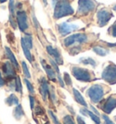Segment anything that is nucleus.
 Returning a JSON list of instances; mask_svg holds the SVG:
<instances>
[{
    "mask_svg": "<svg viewBox=\"0 0 116 124\" xmlns=\"http://www.w3.org/2000/svg\"><path fill=\"white\" fill-rule=\"evenodd\" d=\"M2 70H3L5 76L7 79H14L16 76V72H15V67L14 65L11 63L10 62H4L3 66H2Z\"/></svg>",
    "mask_w": 116,
    "mask_h": 124,
    "instance_id": "nucleus-11",
    "label": "nucleus"
},
{
    "mask_svg": "<svg viewBox=\"0 0 116 124\" xmlns=\"http://www.w3.org/2000/svg\"><path fill=\"white\" fill-rule=\"evenodd\" d=\"M108 34L113 37H116V20L109 28H108Z\"/></svg>",
    "mask_w": 116,
    "mask_h": 124,
    "instance_id": "nucleus-25",
    "label": "nucleus"
},
{
    "mask_svg": "<svg viewBox=\"0 0 116 124\" xmlns=\"http://www.w3.org/2000/svg\"><path fill=\"white\" fill-rule=\"evenodd\" d=\"M97 3L94 0H79L77 15L79 16H86L95 10Z\"/></svg>",
    "mask_w": 116,
    "mask_h": 124,
    "instance_id": "nucleus-2",
    "label": "nucleus"
},
{
    "mask_svg": "<svg viewBox=\"0 0 116 124\" xmlns=\"http://www.w3.org/2000/svg\"><path fill=\"white\" fill-rule=\"evenodd\" d=\"M93 52L95 53L96 54L100 55V56H105L109 54V49L107 48H104V47H102V46H94L93 48Z\"/></svg>",
    "mask_w": 116,
    "mask_h": 124,
    "instance_id": "nucleus-18",
    "label": "nucleus"
},
{
    "mask_svg": "<svg viewBox=\"0 0 116 124\" xmlns=\"http://www.w3.org/2000/svg\"><path fill=\"white\" fill-rule=\"evenodd\" d=\"M104 94L105 90L102 84H93L87 91V95L90 98V100L94 103L100 102L102 100Z\"/></svg>",
    "mask_w": 116,
    "mask_h": 124,
    "instance_id": "nucleus-3",
    "label": "nucleus"
},
{
    "mask_svg": "<svg viewBox=\"0 0 116 124\" xmlns=\"http://www.w3.org/2000/svg\"><path fill=\"white\" fill-rule=\"evenodd\" d=\"M44 124H50V123H49V121H46V122H45Z\"/></svg>",
    "mask_w": 116,
    "mask_h": 124,
    "instance_id": "nucleus-43",
    "label": "nucleus"
},
{
    "mask_svg": "<svg viewBox=\"0 0 116 124\" xmlns=\"http://www.w3.org/2000/svg\"><path fill=\"white\" fill-rule=\"evenodd\" d=\"M22 68H23V72H24L25 76L26 77V78H31V74L30 72H29V70L27 68V65H26V63L25 62H22Z\"/></svg>",
    "mask_w": 116,
    "mask_h": 124,
    "instance_id": "nucleus-26",
    "label": "nucleus"
},
{
    "mask_svg": "<svg viewBox=\"0 0 116 124\" xmlns=\"http://www.w3.org/2000/svg\"><path fill=\"white\" fill-rule=\"evenodd\" d=\"M6 102H7V105H9V106L17 105V104H18V98H17L15 94H10L9 97H7V99L6 100Z\"/></svg>",
    "mask_w": 116,
    "mask_h": 124,
    "instance_id": "nucleus-20",
    "label": "nucleus"
},
{
    "mask_svg": "<svg viewBox=\"0 0 116 124\" xmlns=\"http://www.w3.org/2000/svg\"><path fill=\"white\" fill-rule=\"evenodd\" d=\"M64 124H75L71 115H66L64 117Z\"/></svg>",
    "mask_w": 116,
    "mask_h": 124,
    "instance_id": "nucleus-29",
    "label": "nucleus"
},
{
    "mask_svg": "<svg viewBox=\"0 0 116 124\" xmlns=\"http://www.w3.org/2000/svg\"><path fill=\"white\" fill-rule=\"evenodd\" d=\"M23 39H24L25 44L27 45L28 48L31 49L32 47H33V41H32V36H31L29 34H26V35H25L24 37H23Z\"/></svg>",
    "mask_w": 116,
    "mask_h": 124,
    "instance_id": "nucleus-23",
    "label": "nucleus"
},
{
    "mask_svg": "<svg viewBox=\"0 0 116 124\" xmlns=\"http://www.w3.org/2000/svg\"><path fill=\"white\" fill-rule=\"evenodd\" d=\"M50 63H51V66L53 67V69L55 71V72H56L57 74H60V71H59V68H58L57 63H56V62L53 60V59H51V60H50Z\"/></svg>",
    "mask_w": 116,
    "mask_h": 124,
    "instance_id": "nucleus-32",
    "label": "nucleus"
},
{
    "mask_svg": "<svg viewBox=\"0 0 116 124\" xmlns=\"http://www.w3.org/2000/svg\"><path fill=\"white\" fill-rule=\"evenodd\" d=\"M7 0H0V3H5V2H7Z\"/></svg>",
    "mask_w": 116,
    "mask_h": 124,
    "instance_id": "nucleus-41",
    "label": "nucleus"
},
{
    "mask_svg": "<svg viewBox=\"0 0 116 124\" xmlns=\"http://www.w3.org/2000/svg\"><path fill=\"white\" fill-rule=\"evenodd\" d=\"M73 93H74V96H75V101H76L78 103H80L81 105H83V106L87 107V103H86L85 100L83 99V97L82 96V94L80 93V92H79L78 90L73 89Z\"/></svg>",
    "mask_w": 116,
    "mask_h": 124,
    "instance_id": "nucleus-16",
    "label": "nucleus"
},
{
    "mask_svg": "<svg viewBox=\"0 0 116 124\" xmlns=\"http://www.w3.org/2000/svg\"><path fill=\"white\" fill-rule=\"evenodd\" d=\"M40 93H41L43 100L46 101L47 95L49 93V88H48V83L46 82V79L44 77H43L40 81Z\"/></svg>",
    "mask_w": 116,
    "mask_h": 124,
    "instance_id": "nucleus-14",
    "label": "nucleus"
},
{
    "mask_svg": "<svg viewBox=\"0 0 116 124\" xmlns=\"http://www.w3.org/2000/svg\"><path fill=\"white\" fill-rule=\"evenodd\" d=\"M84 110H85V112L87 113V115H89V116L91 117V119H92V121L95 122V124H100V123H101V121H100V119H99V117H98V115H97V114H93L92 111L88 110L87 109H84Z\"/></svg>",
    "mask_w": 116,
    "mask_h": 124,
    "instance_id": "nucleus-22",
    "label": "nucleus"
},
{
    "mask_svg": "<svg viewBox=\"0 0 116 124\" xmlns=\"http://www.w3.org/2000/svg\"><path fill=\"white\" fill-rule=\"evenodd\" d=\"M29 101H30V107L31 109H34V98L33 96H29Z\"/></svg>",
    "mask_w": 116,
    "mask_h": 124,
    "instance_id": "nucleus-37",
    "label": "nucleus"
},
{
    "mask_svg": "<svg viewBox=\"0 0 116 124\" xmlns=\"http://www.w3.org/2000/svg\"><path fill=\"white\" fill-rule=\"evenodd\" d=\"M17 25L22 32H25L28 29L27 15L24 11H18L17 13Z\"/></svg>",
    "mask_w": 116,
    "mask_h": 124,
    "instance_id": "nucleus-8",
    "label": "nucleus"
},
{
    "mask_svg": "<svg viewBox=\"0 0 116 124\" xmlns=\"http://www.w3.org/2000/svg\"><path fill=\"white\" fill-rule=\"evenodd\" d=\"M71 70H72V73L74 77L76 80H78V81L84 82V83H89V82H92L93 80L92 73L89 70L81 68V67H78V66H73Z\"/></svg>",
    "mask_w": 116,
    "mask_h": 124,
    "instance_id": "nucleus-4",
    "label": "nucleus"
},
{
    "mask_svg": "<svg viewBox=\"0 0 116 124\" xmlns=\"http://www.w3.org/2000/svg\"><path fill=\"white\" fill-rule=\"evenodd\" d=\"M46 51H47L48 54L51 55L52 57H53L54 61H55L57 64H63V63H64V61H63V58H62V56H61V54H60V52H59L56 48H54L51 45H48L47 47H46Z\"/></svg>",
    "mask_w": 116,
    "mask_h": 124,
    "instance_id": "nucleus-12",
    "label": "nucleus"
},
{
    "mask_svg": "<svg viewBox=\"0 0 116 124\" xmlns=\"http://www.w3.org/2000/svg\"><path fill=\"white\" fill-rule=\"evenodd\" d=\"M101 108L105 113H111L113 110H114L116 108V94H113V95L108 97L104 101V102L101 106Z\"/></svg>",
    "mask_w": 116,
    "mask_h": 124,
    "instance_id": "nucleus-9",
    "label": "nucleus"
},
{
    "mask_svg": "<svg viewBox=\"0 0 116 124\" xmlns=\"http://www.w3.org/2000/svg\"><path fill=\"white\" fill-rule=\"evenodd\" d=\"M113 11H115V12H116V4H115V5H113Z\"/></svg>",
    "mask_w": 116,
    "mask_h": 124,
    "instance_id": "nucleus-40",
    "label": "nucleus"
},
{
    "mask_svg": "<svg viewBox=\"0 0 116 124\" xmlns=\"http://www.w3.org/2000/svg\"><path fill=\"white\" fill-rule=\"evenodd\" d=\"M40 61H41V64L43 66V68L44 69L45 72H46V74H47L48 78L53 81V82H55V78H56V74H55V71L53 69V67L51 65H49L46 63V62L43 60V59H40Z\"/></svg>",
    "mask_w": 116,
    "mask_h": 124,
    "instance_id": "nucleus-13",
    "label": "nucleus"
},
{
    "mask_svg": "<svg viewBox=\"0 0 116 124\" xmlns=\"http://www.w3.org/2000/svg\"><path fill=\"white\" fill-rule=\"evenodd\" d=\"M49 93H50V97L53 102H56V96L55 94V91H54V87H51V89L49 90Z\"/></svg>",
    "mask_w": 116,
    "mask_h": 124,
    "instance_id": "nucleus-33",
    "label": "nucleus"
},
{
    "mask_svg": "<svg viewBox=\"0 0 116 124\" xmlns=\"http://www.w3.org/2000/svg\"><path fill=\"white\" fill-rule=\"evenodd\" d=\"M25 84H26V87H27L29 93H30L31 94H33V93H34V90L33 85H32V83H31L27 79H25Z\"/></svg>",
    "mask_w": 116,
    "mask_h": 124,
    "instance_id": "nucleus-31",
    "label": "nucleus"
},
{
    "mask_svg": "<svg viewBox=\"0 0 116 124\" xmlns=\"http://www.w3.org/2000/svg\"><path fill=\"white\" fill-rule=\"evenodd\" d=\"M52 5L55 9L54 17L55 19L71 16L75 13L70 0H52Z\"/></svg>",
    "mask_w": 116,
    "mask_h": 124,
    "instance_id": "nucleus-1",
    "label": "nucleus"
},
{
    "mask_svg": "<svg viewBox=\"0 0 116 124\" xmlns=\"http://www.w3.org/2000/svg\"><path fill=\"white\" fill-rule=\"evenodd\" d=\"M79 61L82 63H83V64H90V65L93 66V67L96 66V62L92 58H90V57H88V58H81Z\"/></svg>",
    "mask_w": 116,
    "mask_h": 124,
    "instance_id": "nucleus-21",
    "label": "nucleus"
},
{
    "mask_svg": "<svg viewBox=\"0 0 116 124\" xmlns=\"http://www.w3.org/2000/svg\"><path fill=\"white\" fill-rule=\"evenodd\" d=\"M5 85V81H4L3 77H2V73L0 72V88Z\"/></svg>",
    "mask_w": 116,
    "mask_h": 124,
    "instance_id": "nucleus-39",
    "label": "nucleus"
},
{
    "mask_svg": "<svg viewBox=\"0 0 116 124\" xmlns=\"http://www.w3.org/2000/svg\"><path fill=\"white\" fill-rule=\"evenodd\" d=\"M15 9H16V6H15V0H9V10H10V17H14Z\"/></svg>",
    "mask_w": 116,
    "mask_h": 124,
    "instance_id": "nucleus-27",
    "label": "nucleus"
},
{
    "mask_svg": "<svg viewBox=\"0 0 116 124\" xmlns=\"http://www.w3.org/2000/svg\"><path fill=\"white\" fill-rule=\"evenodd\" d=\"M15 89L17 92L22 93V83H21L20 78L17 76L16 77V82H15Z\"/></svg>",
    "mask_w": 116,
    "mask_h": 124,
    "instance_id": "nucleus-24",
    "label": "nucleus"
},
{
    "mask_svg": "<svg viewBox=\"0 0 116 124\" xmlns=\"http://www.w3.org/2000/svg\"><path fill=\"white\" fill-rule=\"evenodd\" d=\"M115 120H116V117H115Z\"/></svg>",
    "mask_w": 116,
    "mask_h": 124,
    "instance_id": "nucleus-44",
    "label": "nucleus"
},
{
    "mask_svg": "<svg viewBox=\"0 0 116 124\" xmlns=\"http://www.w3.org/2000/svg\"><path fill=\"white\" fill-rule=\"evenodd\" d=\"M79 29V25L77 24H68V23H62L60 24H57V30L61 35H68L74 31H76Z\"/></svg>",
    "mask_w": 116,
    "mask_h": 124,
    "instance_id": "nucleus-10",
    "label": "nucleus"
},
{
    "mask_svg": "<svg viewBox=\"0 0 116 124\" xmlns=\"http://www.w3.org/2000/svg\"><path fill=\"white\" fill-rule=\"evenodd\" d=\"M48 114H49V116H50V118H51V120L53 121V122H54V124H61V122L58 121V119L56 118V116L55 115V113L52 111V110H48Z\"/></svg>",
    "mask_w": 116,
    "mask_h": 124,
    "instance_id": "nucleus-28",
    "label": "nucleus"
},
{
    "mask_svg": "<svg viewBox=\"0 0 116 124\" xmlns=\"http://www.w3.org/2000/svg\"><path fill=\"white\" fill-rule=\"evenodd\" d=\"M34 111H35V114H36V115H43V114H44V109L40 106H36Z\"/></svg>",
    "mask_w": 116,
    "mask_h": 124,
    "instance_id": "nucleus-34",
    "label": "nucleus"
},
{
    "mask_svg": "<svg viewBox=\"0 0 116 124\" xmlns=\"http://www.w3.org/2000/svg\"><path fill=\"white\" fill-rule=\"evenodd\" d=\"M97 24L100 27H103L109 23V21L113 17V14L112 10L108 7H102L97 11L96 14Z\"/></svg>",
    "mask_w": 116,
    "mask_h": 124,
    "instance_id": "nucleus-5",
    "label": "nucleus"
},
{
    "mask_svg": "<svg viewBox=\"0 0 116 124\" xmlns=\"http://www.w3.org/2000/svg\"><path fill=\"white\" fill-rule=\"evenodd\" d=\"M24 110L20 104H17V106L15 108L14 110V116L17 120H20L21 118L24 116Z\"/></svg>",
    "mask_w": 116,
    "mask_h": 124,
    "instance_id": "nucleus-19",
    "label": "nucleus"
},
{
    "mask_svg": "<svg viewBox=\"0 0 116 124\" xmlns=\"http://www.w3.org/2000/svg\"><path fill=\"white\" fill-rule=\"evenodd\" d=\"M21 46H22V49H23V51H24V54H25V55L26 59H27L30 62H33V57H32V54H31L30 49L28 48L27 45L25 44L23 37L21 38Z\"/></svg>",
    "mask_w": 116,
    "mask_h": 124,
    "instance_id": "nucleus-17",
    "label": "nucleus"
},
{
    "mask_svg": "<svg viewBox=\"0 0 116 124\" xmlns=\"http://www.w3.org/2000/svg\"><path fill=\"white\" fill-rule=\"evenodd\" d=\"M77 123L78 124H85V122H84L83 119L81 116H77Z\"/></svg>",
    "mask_w": 116,
    "mask_h": 124,
    "instance_id": "nucleus-38",
    "label": "nucleus"
},
{
    "mask_svg": "<svg viewBox=\"0 0 116 124\" xmlns=\"http://www.w3.org/2000/svg\"><path fill=\"white\" fill-rule=\"evenodd\" d=\"M89 39V36L85 34H75L66 37L64 40V45L66 47H70L72 45H83V44H85L87 43Z\"/></svg>",
    "mask_w": 116,
    "mask_h": 124,
    "instance_id": "nucleus-6",
    "label": "nucleus"
},
{
    "mask_svg": "<svg viewBox=\"0 0 116 124\" xmlns=\"http://www.w3.org/2000/svg\"><path fill=\"white\" fill-rule=\"evenodd\" d=\"M64 80H65V83L66 85H71V84H72L71 77H70V75H69L67 72H65V73H64Z\"/></svg>",
    "mask_w": 116,
    "mask_h": 124,
    "instance_id": "nucleus-30",
    "label": "nucleus"
},
{
    "mask_svg": "<svg viewBox=\"0 0 116 124\" xmlns=\"http://www.w3.org/2000/svg\"><path fill=\"white\" fill-rule=\"evenodd\" d=\"M6 54H7V56L8 57V59L10 60V62L14 65V67H16L17 69H18L19 68V65H18V62H17V58L15 57V54H13V52L10 50V48L9 47H6Z\"/></svg>",
    "mask_w": 116,
    "mask_h": 124,
    "instance_id": "nucleus-15",
    "label": "nucleus"
},
{
    "mask_svg": "<svg viewBox=\"0 0 116 124\" xmlns=\"http://www.w3.org/2000/svg\"><path fill=\"white\" fill-rule=\"evenodd\" d=\"M102 118H103V120H104V121H105V123L106 124H114L113 122V121H111V120H110L109 118L107 117V116H106L105 114H103V115H102Z\"/></svg>",
    "mask_w": 116,
    "mask_h": 124,
    "instance_id": "nucleus-36",
    "label": "nucleus"
},
{
    "mask_svg": "<svg viewBox=\"0 0 116 124\" xmlns=\"http://www.w3.org/2000/svg\"><path fill=\"white\" fill-rule=\"evenodd\" d=\"M47 4V2H46V0H44V5H46Z\"/></svg>",
    "mask_w": 116,
    "mask_h": 124,
    "instance_id": "nucleus-42",
    "label": "nucleus"
},
{
    "mask_svg": "<svg viewBox=\"0 0 116 124\" xmlns=\"http://www.w3.org/2000/svg\"><path fill=\"white\" fill-rule=\"evenodd\" d=\"M102 78L110 84L116 83V64L110 62L102 71Z\"/></svg>",
    "mask_w": 116,
    "mask_h": 124,
    "instance_id": "nucleus-7",
    "label": "nucleus"
},
{
    "mask_svg": "<svg viewBox=\"0 0 116 124\" xmlns=\"http://www.w3.org/2000/svg\"><path fill=\"white\" fill-rule=\"evenodd\" d=\"M7 38L10 44H13V42L15 41V37L14 35H13V33H11V32H9V35H7Z\"/></svg>",
    "mask_w": 116,
    "mask_h": 124,
    "instance_id": "nucleus-35",
    "label": "nucleus"
}]
</instances>
